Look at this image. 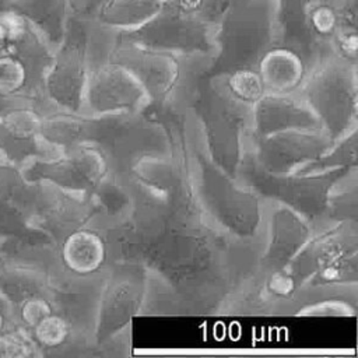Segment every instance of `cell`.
<instances>
[{"label": "cell", "instance_id": "cell-1", "mask_svg": "<svg viewBox=\"0 0 358 358\" xmlns=\"http://www.w3.org/2000/svg\"><path fill=\"white\" fill-rule=\"evenodd\" d=\"M186 138L190 185L203 218L227 238L255 241L263 229L264 201L213 162L200 134H190Z\"/></svg>", "mask_w": 358, "mask_h": 358}, {"label": "cell", "instance_id": "cell-2", "mask_svg": "<svg viewBox=\"0 0 358 358\" xmlns=\"http://www.w3.org/2000/svg\"><path fill=\"white\" fill-rule=\"evenodd\" d=\"M214 228L201 220L178 222L148 252L144 266L179 291H221L227 253Z\"/></svg>", "mask_w": 358, "mask_h": 358}, {"label": "cell", "instance_id": "cell-3", "mask_svg": "<svg viewBox=\"0 0 358 358\" xmlns=\"http://www.w3.org/2000/svg\"><path fill=\"white\" fill-rule=\"evenodd\" d=\"M190 108L206 152L236 179L246 151L250 108L234 99L214 76L200 74L190 87Z\"/></svg>", "mask_w": 358, "mask_h": 358}, {"label": "cell", "instance_id": "cell-4", "mask_svg": "<svg viewBox=\"0 0 358 358\" xmlns=\"http://www.w3.org/2000/svg\"><path fill=\"white\" fill-rule=\"evenodd\" d=\"M277 41L274 0H225L215 22V53L206 74L255 67Z\"/></svg>", "mask_w": 358, "mask_h": 358}, {"label": "cell", "instance_id": "cell-5", "mask_svg": "<svg viewBox=\"0 0 358 358\" xmlns=\"http://www.w3.org/2000/svg\"><path fill=\"white\" fill-rule=\"evenodd\" d=\"M298 94L333 141L357 127V63L334 53L322 57L308 71Z\"/></svg>", "mask_w": 358, "mask_h": 358}, {"label": "cell", "instance_id": "cell-6", "mask_svg": "<svg viewBox=\"0 0 358 358\" xmlns=\"http://www.w3.org/2000/svg\"><path fill=\"white\" fill-rule=\"evenodd\" d=\"M352 169H334L317 173L273 175L262 171L246 154L239 165L236 180L255 192L263 201L285 204L305 217L313 227L327 218V203L333 187Z\"/></svg>", "mask_w": 358, "mask_h": 358}, {"label": "cell", "instance_id": "cell-7", "mask_svg": "<svg viewBox=\"0 0 358 358\" xmlns=\"http://www.w3.org/2000/svg\"><path fill=\"white\" fill-rule=\"evenodd\" d=\"M287 268L299 288L355 284L358 278L355 222H338L315 232Z\"/></svg>", "mask_w": 358, "mask_h": 358}, {"label": "cell", "instance_id": "cell-8", "mask_svg": "<svg viewBox=\"0 0 358 358\" xmlns=\"http://www.w3.org/2000/svg\"><path fill=\"white\" fill-rule=\"evenodd\" d=\"M217 20L164 0L157 13L136 29L119 32L117 38L175 56L214 57Z\"/></svg>", "mask_w": 358, "mask_h": 358}, {"label": "cell", "instance_id": "cell-9", "mask_svg": "<svg viewBox=\"0 0 358 358\" xmlns=\"http://www.w3.org/2000/svg\"><path fill=\"white\" fill-rule=\"evenodd\" d=\"M88 71L87 27L71 11L63 41L53 50L52 62L43 77L42 91L48 106L81 113Z\"/></svg>", "mask_w": 358, "mask_h": 358}, {"label": "cell", "instance_id": "cell-10", "mask_svg": "<svg viewBox=\"0 0 358 358\" xmlns=\"http://www.w3.org/2000/svg\"><path fill=\"white\" fill-rule=\"evenodd\" d=\"M53 49L31 27L0 52V98L36 102L43 113L52 110L43 99V77Z\"/></svg>", "mask_w": 358, "mask_h": 358}, {"label": "cell", "instance_id": "cell-11", "mask_svg": "<svg viewBox=\"0 0 358 358\" xmlns=\"http://www.w3.org/2000/svg\"><path fill=\"white\" fill-rule=\"evenodd\" d=\"M21 169L34 182L83 196H88L110 173L105 155L94 144H80L50 157L34 158Z\"/></svg>", "mask_w": 358, "mask_h": 358}, {"label": "cell", "instance_id": "cell-12", "mask_svg": "<svg viewBox=\"0 0 358 358\" xmlns=\"http://www.w3.org/2000/svg\"><path fill=\"white\" fill-rule=\"evenodd\" d=\"M334 141L322 129H292L246 140L245 154L264 172L289 175L317 159Z\"/></svg>", "mask_w": 358, "mask_h": 358}, {"label": "cell", "instance_id": "cell-13", "mask_svg": "<svg viewBox=\"0 0 358 358\" xmlns=\"http://www.w3.org/2000/svg\"><path fill=\"white\" fill-rule=\"evenodd\" d=\"M147 268L141 263L120 262L105 275L94 337L98 343L119 333L138 312L145 299Z\"/></svg>", "mask_w": 358, "mask_h": 358}, {"label": "cell", "instance_id": "cell-14", "mask_svg": "<svg viewBox=\"0 0 358 358\" xmlns=\"http://www.w3.org/2000/svg\"><path fill=\"white\" fill-rule=\"evenodd\" d=\"M151 106L141 83L123 66L103 62L90 69L81 113L91 116L134 113Z\"/></svg>", "mask_w": 358, "mask_h": 358}, {"label": "cell", "instance_id": "cell-15", "mask_svg": "<svg viewBox=\"0 0 358 358\" xmlns=\"http://www.w3.org/2000/svg\"><path fill=\"white\" fill-rule=\"evenodd\" d=\"M109 60L126 67L147 91L151 106L164 108L180 78V57L116 38Z\"/></svg>", "mask_w": 358, "mask_h": 358}, {"label": "cell", "instance_id": "cell-16", "mask_svg": "<svg viewBox=\"0 0 358 358\" xmlns=\"http://www.w3.org/2000/svg\"><path fill=\"white\" fill-rule=\"evenodd\" d=\"M263 229L264 249L260 262L267 273L287 268L315 234L305 217L277 201H264Z\"/></svg>", "mask_w": 358, "mask_h": 358}, {"label": "cell", "instance_id": "cell-17", "mask_svg": "<svg viewBox=\"0 0 358 358\" xmlns=\"http://www.w3.org/2000/svg\"><path fill=\"white\" fill-rule=\"evenodd\" d=\"M42 108L25 102L0 113V152L6 161L22 166L34 158L59 154L41 136Z\"/></svg>", "mask_w": 358, "mask_h": 358}, {"label": "cell", "instance_id": "cell-18", "mask_svg": "<svg viewBox=\"0 0 358 358\" xmlns=\"http://www.w3.org/2000/svg\"><path fill=\"white\" fill-rule=\"evenodd\" d=\"M41 183L42 196L31 220V227L55 246L69 232L94 222L95 211L88 196L69 193L45 182Z\"/></svg>", "mask_w": 358, "mask_h": 358}, {"label": "cell", "instance_id": "cell-19", "mask_svg": "<svg viewBox=\"0 0 358 358\" xmlns=\"http://www.w3.org/2000/svg\"><path fill=\"white\" fill-rule=\"evenodd\" d=\"M249 137L260 138L292 129H320L316 116L296 92H264L252 106Z\"/></svg>", "mask_w": 358, "mask_h": 358}, {"label": "cell", "instance_id": "cell-20", "mask_svg": "<svg viewBox=\"0 0 358 358\" xmlns=\"http://www.w3.org/2000/svg\"><path fill=\"white\" fill-rule=\"evenodd\" d=\"M108 257L109 246L105 235L95 225H84L69 232L56 243L53 273L94 277L105 268Z\"/></svg>", "mask_w": 358, "mask_h": 358}, {"label": "cell", "instance_id": "cell-21", "mask_svg": "<svg viewBox=\"0 0 358 358\" xmlns=\"http://www.w3.org/2000/svg\"><path fill=\"white\" fill-rule=\"evenodd\" d=\"M164 0H80L73 13L83 20L126 32L150 20Z\"/></svg>", "mask_w": 358, "mask_h": 358}, {"label": "cell", "instance_id": "cell-22", "mask_svg": "<svg viewBox=\"0 0 358 358\" xmlns=\"http://www.w3.org/2000/svg\"><path fill=\"white\" fill-rule=\"evenodd\" d=\"M277 13V41L299 52L309 70L324 56L309 29V18L317 0H274Z\"/></svg>", "mask_w": 358, "mask_h": 358}, {"label": "cell", "instance_id": "cell-23", "mask_svg": "<svg viewBox=\"0 0 358 358\" xmlns=\"http://www.w3.org/2000/svg\"><path fill=\"white\" fill-rule=\"evenodd\" d=\"M256 71L266 92L288 94L299 90L309 71V66L295 49L274 43L259 59Z\"/></svg>", "mask_w": 358, "mask_h": 358}, {"label": "cell", "instance_id": "cell-24", "mask_svg": "<svg viewBox=\"0 0 358 358\" xmlns=\"http://www.w3.org/2000/svg\"><path fill=\"white\" fill-rule=\"evenodd\" d=\"M53 267L41 262L3 259L0 268V295L11 308L28 296L48 294Z\"/></svg>", "mask_w": 358, "mask_h": 358}, {"label": "cell", "instance_id": "cell-25", "mask_svg": "<svg viewBox=\"0 0 358 358\" xmlns=\"http://www.w3.org/2000/svg\"><path fill=\"white\" fill-rule=\"evenodd\" d=\"M55 50L66 34L71 0H7Z\"/></svg>", "mask_w": 358, "mask_h": 358}, {"label": "cell", "instance_id": "cell-26", "mask_svg": "<svg viewBox=\"0 0 358 358\" xmlns=\"http://www.w3.org/2000/svg\"><path fill=\"white\" fill-rule=\"evenodd\" d=\"M28 331L42 357L56 354L74 343V330L70 322L57 310L42 317Z\"/></svg>", "mask_w": 358, "mask_h": 358}, {"label": "cell", "instance_id": "cell-27", "mask_svg": "<svg viewBox=\"0 0 358 358\" xmlns=\"http://www.w3.org/2000/svg\"><path fill=\"white\" fill-rule=\"evenodd\" d=\"M357 168V127L337 138L317 159L295 173H317Z\"/></svg>", "mask_w": 358, "mask_h": 358}, {"label": "cell", "instance_id": "cell-28", "mask_svg": "<svg viewBox=\"0 0 358 358\" xmlns=\"http://www.w3.org/2000/svg\"><path fill=\"white\" fill-rule=\"evenodd\" d=\"M213 76L234 99L249 108L266 92L255 67H242Z\"/></svg>", "mask_w": 358, "mask_h": 358}, {"label": "cell", "instance_id": "cell-29", "mask_svg": "<svg viewBox=\"0 0 358 358\" xmlns=\"http://www.w3.org/2000/svg\"><path fill=\"white\" fill-rule=\"evenodd\" d=\"M42 357L29 331L17 323L10 324L0 333V358Z\"/></svg>", "mask_w": 358, "mask_h": 358}, {"label": "cell", "instance_id": "cell-30", "mask_svg": "<svg viewBox=\"0 0 358 358\" xmlns=\"http://www.w3.org/2000/svg\"><path fill=\"white\" fill-rule=\"evenodd\" d=\"M55 310L52 299L48 294H38L25 298L13 308L14 323L29 330L32 329L42 317Z\"/></svg>", "mask_w": 358, "mask_h": 358}, {"label": "cell", "instance_id": "cell-31", "mask_svg": "<svg viewBox=\"0 0 358 358\" xmlns=\"http://www.w3.org/2000/svg\"><path fill=\"white\" fill-rule=\"evenodd\" d=\"M29 28V22L20 15L7 0H0V52L11 42L21 38Z\"/></svg>", "mask_w": 358, "mask_h": 358}, {"label": "cell", "instance_id": "cell-32", "mask_svg": "<svg viewBox=\"0 0 358 358\" xmlns=\"http://www.w3.org/2000/svg\"><path fill=\"white\" fill-rule=\"evenodd\" d=\"M355 305L348 303V301L338 299H324L317 302L306 303L298 310V315L305 316H354Z\"/></svg>", "mask_w": 358, "mask_h": 358}, {"label": "cell", "instance_id": "cell-33", "mask_svg": "<svg viewBox=\"0 0 358 358\" xmlns=\"http://www.w3.org/2000/svg\"><path fill=\"white\" fill-rule=\"evenodd\" d=\"M13 323V308L8 301L0 295V333Z\"/></svg>", "mask_w": 358, "mask_h": 358}, {"label": "cell", "instance_id": "cell-34", "mask_svg": "<svg viewBox=\"0 0 358 358\" xmlns=\"http://www.w3.org/2000/svg\"><path fill=\"white\" fill-rule=\"evenodd\" d=\"M25 102H32V101H15V99H4V98H0V113L17 106V105H21V103H25ZM36 103V102H35Z\"/></svg>", "mask_w": 358, "mask_h": 358}, {"label": "cell", "instance_id": "cell-35", "mask_svg": "<svg viewBox=\"0 0 358 358\" xmlns=\"http://www.w3.org/2000/svg\"><path fill=\"white\" fill-rule=\"evenodd\" d=\"M78 1H80V0H71V8H73V6H74V4H77Z\"/></svg>", "mask_w": 358, "mask_h": 358}, {"label": "cell", "instance_id": "cell-36", "mask_svg": "<svg viewBox=\"0 0 358 358\" xmlns=\"http://www.w3.org/2000/svg\"><path fill=\"white\" fill-rule=\"evenodd\" d=\"M1 264H3V257H1V252H0V268H1Z\"/></svg>", "mask_w": 358, "mask_h": 358}, {"label": "cell", "instance_id": "cell-37", "mask_svg": "<svg viewBox=\"0 0 358 358\" xmlns=\"http://www.w3.org/2000/svg\"><path fill=\"white\" fill-rule=\"evenodd\" d=\"M0 159H4V157L1 155V152H0Z\"/></svg>", "mask_w": 358, "mask_h": 358}]
</instances>
